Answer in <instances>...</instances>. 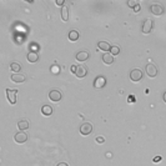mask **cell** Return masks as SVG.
Wrapping results in <instances>:
<instances>
[{
    "label": "cell",
    "mask_w": 166,
    "mask_h": 166,
    "mask_svg": "<svg viewBox=\"0 0 166 166\" xmlns=\"http://www.w3.org/2000/svg\"><path fill=\"white\" fill-rule=\"evenodd\" d=\"M75 75L77 76V77H85L86 75H87V69L85 66H82V65H80V66H77V70H76V72H75Z\"/></svg>",
    "instance_id": "obj_13"
},
{
    "label": "cell",
    "mask_w": 166,
    "mask_h": 166,
    "mask_svg": "<svg viewBox=\"0 0 166 166\" xmlns=\"http://www.w3.org/2000/svg\"><path fill=\"white\" fill-rule=\"evenodd\" d=\"M129 102H135L134 96H129Z\"/></svg>",
    "instance_id": "obj_29"
},
{
    "label": "cell",
    "mask_w": 166,
    "mask_h": 166,
    "mask_svg": "<svg viewBox=\"0 0 166 166\" xmlns=\"http://www.w3.org/2000/svg\"><path fill=\"white\" fill-rule=\"evenodd\" d=\"M140 10H141V6H140V5L137 4V5H136V6H135V8H134V11H135V13H137V11H140Z\"/></svg>",
    "instance_id": "obj_27"
},
{
    "label": "cell",
    "mask_w": 166,
    "mask_h": 166,
    "mask_svg": "<svg viewBox=\"0 0 166 166\" xmlns=\"http://www.w3.org/2000/svg\"><path fill=\"white\" fill-rule=\"evenodd\" d=\"M136 1H132V0H130V1H127V6H130V8H135L136 6Z\"/></svg>",
    "instance_id": "obj_23"
},
{
    "label": "cell",
    "mask_w": 166,
    "mask_h": 166,
    "mask_svg": "<svg viewBox=\"0 0 166 166\" xmlns=\"http://www.w3.org/2000/svg\"><path fill=\"white\" fill-rule=\"evenodd\" d=\"M26 59H28L29 63L34 64V63H36V61L39 60V54L36 53V51H29L28 55H26Z\"/></svg>",
    "instance_id": "obj_11"
},
{
    "label": "cell",
    "mask_w": 166,
    "mask_h": 166,
    "mask_svg": "<svg viewBox=\"0 0 166 166\" xmlns=\"http://www.w3.org/2000/svg\"><path fill=\"white\" fill-rule=\"evenodd\" d=\"M141 79H142V70H140V69L131 70V72H130V80L131 81L139 82V81H141Z\"/></svg>",
    "instance_id": "obj_3"
},
{
    "label": "cell",
    "mask_w": 166,
    "mask_h": 166,
    "mask_svg": "<svg viewBox=\"0 0 166 166\" xmlns=\"http://www.w3.org/2000/svg\"><path fill=\"white\" fill-rule=\"evenodd\" d=\"M10 80H11L13 82H16V84H20V82H24L25 81V75L23 74H13L11 76H10Z\"/></svg>",
    "instance_id": "obj_12"
},
{
    "label": "cell",
    "mask_w": 166,
    "mask_h": 166,
    "mask_svg": "<svg viewBox=\"0 0 166 166\" xmlns=\"http://www.w3.org/2000/svg\"><path fill=\"white\" fill-rule=\"evenodd\" d=\"M16 95H18L16 89H6V97L11 105H14L16 102Z\"/></svg>",
    "instance_id": "obj_5"
},
{
    "label": "cell",
    "mask_w": 166,
    "mask_h": 166,
    "mask_svg": "<svg viewBox=\"0 0 166 166\" xmlns=\"http://www.w3.org/2000/svg\"><path fill=\"white\" fill-rule=\"evenodd\" d=\"M10 70L14 71L15 74H19V71L21 70V65L18 64V63H11L10 64Z\"/></svg>",
    "instance_id": "obj_20"
},
{
    "label": "cell",
    "mask_w": 166,
    "mask_h": 166,
    "mask_svg": "<svg viewBox=\"0 0 166 166\" xmlns=\"http://www.w3.org/2000/svg\"><path fill=\"white\" fill-rule=\"evenodd\" d=\"M102 61H104V64H106V65H111L114 63V56L109 53H105L102 55Z\"/></svg>",
    "instance_id": "obj_16"
},
{
    "label": "cell",
    "mask_w": 166,
    "mask_h": 166,
    "mask_svg": "<svg viewBox=\"0 0 166 166\" xmlns=\"http://www.w3.org/2000/svg\"><path fill=\"white\" fill-rule=\"evenodd\" d=\"M97 48L102 51H109L111 49V46L109 43H106V41H99V43H97Z\"/></svg>",
    "instance_id": "obj_17"
},
{
    "label": "cell",
    "mask_w": 166,
    "mask_h": 166,
    "mask_svg": "<svg viewBox=\"0 0 166 166\" xmlns=\"http://www.w3.org/2000/svg\"><path fill=\"white\" fill-rule=\"evenodd\" d=\"M29 126H30V124H29V121H28V120H25V119H23V120L18 121V129H19L20 131L28 130Z\"/></svg>",
    "instance_id": "obj_14"
},
{
    "label": "cell",
    "mask_w": 166,
    "mask_h": 166,
    "mask_svg": "<svg viewBox=\"0 0 166 166\" xmlns=\"http://www.w3.org/2000/svg\"><path fill=\"white\" fill-rule=\"evenodd\" d=\"M106 85V79L105 76H96V79L94 80V87L95 89H102V87H105Z\"/></svg>",
    "instance_id": "obj_7"
},
{
    "label": "cell",
    "mask_w": 166,
    "mask_h": 166,
    "mask_svg": "<svg viewBox=\"0 0 166 166\" xmlns=\"http://www.w3.org/2000/svg\"><path fill=\"white\" fill-rule=\"evenodd\" d=\"M152 30V20L151 19H145L142 23V33L144 34H150Z\"/></svg>",
    "instance_id": "obj_9"
},
{
    "label": "cell",
    "mask_w": 166,
    "mask_h": 166,
    "mask_svg": "<svg viewBox=\"0 0 166 166\" xmlns=\"http://www.w3.org/2000/svg\"><path fill=\"white\" fill-rule=\"evenodd\" d=\"M145 71H146V75L149 77H156L157 76V67L151 63H149L146 66H145Z\"/></svg>",
    "instance_id": "obj_2"
},
{
    "label": "cell",
    "mask_w": 166,
    "mask_h": 166,
    "mask_svg": "<svg viewBox=\"0 0 166 166\" xmlns=\"http://www.w3.org/2000/svg\"><path fill=\"white\" fill-rule=\"evenodd\" d=\"M56 166H69V165H67L66 162H60V164H58Z\"/></svg>",
    "instance_id": "obj_30"
},
{
    "label": "cell",
    "mask_w": 166,
    "mask_h": 166,
    "mask_svg": "<svg viewBox=\"0 0 166 166\" xmlns=\"http://www.w3.org/2000/svg\"><path fill=\"white\" fill-rule=\"evenodd\" d=\"M61 20L63 21L69 20V8L67 6H63V9H61Z\"/></svg>",
    "instance_id": "obj_18"
},
{
    "label": "cell",
    "mask_w": 166,
    "mask_h": 166,
    "mask_svg": "<svg viewBox=\"0 0 166 166\" xmlns=\"http://www.w3.org/2000/svg\"><path fill=\"white\" fill-rule=\"evenodd\" d=\"M110 54H111L112 56H114V55H119V54H120V48H119V46H111Z\"/></svg>",
    "instance_id": "obj_21"
},
{
    "label": "cell",
    "mask_w": 166,
    "mask_h": 166,
    "mask_svg": "<svg viewBox=\"0 0 166 166\" xmlns=\"http://www.w3.org/2000/svg\"><path fill=\"white\" fill-rule=\"evenodd\" d=\"M95 141H96L97 144H104V142H105V139H104L102 136H96Z\"/></svg>",
    "instance_id": "obj_22"
},
{
    "label": "cell",
    "mask_w": 166,
    "mask_h": 166,
    "mask_svg": "<svg viewBox=\"0 0 166 166\" xmlns=\"http://www.w3.org/2000/svg\"><path fill=\"white\" fill-rule=\"evenodd\" d=\"M162 100H164V101L166 102V91H165L164 94H162Z\"/></svg>",
    "instance_id": "obj_31"
},
{
    "label": "cell",
    "mask_w": 166,
    "mask_h": 166,
    "mask_svg": "<svg viewBox=\"0 0 166 166\" xmlns=\"http://www.w3.org/2000/svg\"><path fill=\"white\" fill-rule=\"evenodd\" d=\"M79 131L81 135H84V136H86V135H90L92 132V125L90 122H82L80 127H79Z\"/></svg>",
    "instance_id": "obj_1"
},
{
    "label": "cell",
    "mask_w": 166,
    "mask_h": 166,
    "mask_svg": "<svg viewBox=\"0 0 166 166\" xmlns=\"http://www.w3.org/2000/svg\"><path fill=\"white\" fill-rule=\"evenodd\" d=\"M41 112H43V115H45V116H50L51 114H53V107L49 105H44L41 107Z\"/></svg>",
    "instance_id": "obj_19"
},
{
    "label": "cell",
    "mask_w": 166,
    "mask_h": 166,
    "mask_svg": "<svg viewBox=\"0 0 166 166\" xmlns=\"http://www.w3.org/2000/svg\"><path fill=\"white\" fill-rule=\"evenodd\" d=\"M64 4H65L64 0H56V5L58 6H64Z\"/></svg>",
    "instance_id": "obj_25"
},
{
    "label": "cell",
    "mask_w": 166,
    "mask_h": 166,
    "mask_svg": "<svg viewBox=\"0 0 166 166\" xmlns=\"http://www.w3.org/2000/svg\"><path fill=\"white\" fill-rule=\"evenodd\" d=\"M89 58H90V54L87 53L86 50H81V51H79V53L76 54V60H77V61H80V63L89 60Z\"/></svg>",
    "instance_id": "obj_10"
},
{
    "label": "cell",
    "mask_w": 166,
    "mask_h": 166,
    "mask_svg": "<svg viewBox=\"0 0 166 166\" xmlns=\"http://www.w3.org/2000/svg\"><path fill=\"white\" fill-rule=\"evenodd\" d=\"M14 140L16 144H24L28 140V135L25 134L24 131H19L14 135Z\"/></svg>",
    "instance_id": "obj_8"
},
{
    "label": "cell",
    "mask_w": 166,
    "mask_h": 166,
    "mask_svg": "<svg viewBox=\"0 0 166 166\" xmlns=\"http://www.w3.org/2000/svg\"><path fill=\"white\" fill-rule=\"evenodd\" d=\"M161 160H162V157H161V156H155L152 161H154L155 164H157V162H160V161H161Z\"/></svg>",
    "instance_id": "obj_24"
},
{
    "label": "cell",
    "mask_w": 166,
    "mask_h": 166,
    "mask_svg": "<svg viewBox=\"0 0 166 166\" xmlns=\"http://www.w3.org/2000/svg\"><path fill=\"white\" fill-rule=\"evenodd\" d=\"M49 99L54 102H59L61 99H63V94H61V91L54 89L49 92Z\"/></svg>",
    "instance_id": "obj_6"
},
{
    "label": "cell",
    "mask_w": 166,
    "mask_h": 166,
    "mask_svg": "<svg viewBox=\"0 0 166 166\" xmlns=\"http://www.w3.org/2000/svg\"><path fill=\"white\" fill-rule=\"evenodd\" d=\"M150 11H151L154 15H156V16H160V15L164 14V6L160 4H151L150 5Z\"/></svg>",
    "instance_id": "obj_4"
},
{
    "label": "cell",
    "mask_w": 166,
    "mask_h": 166,
    "mask_svg": "<svg viewBox=\"0 0 166 166\" xmlns=\"http://www.w3.org/2000/svg\"><path fill=\"white\" fill-rule=\"evenodd\" d=\"M51 70H53V72H54V74H58V72H59L58 66H53V67H51Z\"/></svg>",
    "instance_id": "obj_26"
},
{
    "label": "cell",
    "mask_w": 166,
    "mask_h": 166,
    "mask_svg": "<svg viewBox=\"0 0 166 166\" xmlns=\"http://www.w3.org/2000/svg\"><path fill=\"white\" fill-rule=\"evenodd\" d=\"M67 38H69V40L70 41H77L79 40V38H80V34H79V31L77 30H71V31L69 33V35H67Z\"/></svg>",
    "instance_id": "obj_15"
},
{
    "label": "cell",
    "mask_w": 166,
    "mask_h": 166,
    "mask_svg": "<svg viewBox=\"0 0 166 166\" xmlns=\"http://www.w3.org/2000/svg\"><path fill=\"white\" fill-rule=\"evenodd\" d=\"M76 70H77V66H76V65H72V66H71V72H74V74H75Z\"/></svg>",
    "instance_id": "obj_28"
}]
</instances>
